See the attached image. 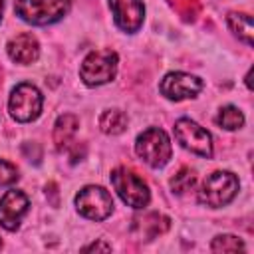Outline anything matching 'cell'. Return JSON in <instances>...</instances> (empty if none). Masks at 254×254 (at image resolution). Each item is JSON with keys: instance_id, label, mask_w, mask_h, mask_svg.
<instances>
[{"instance_id": "cell-1", "label": "cell", "mask_w": 254, "mask_h": 254, "mask_svg": "<svg viewBox=\"0 0 254 254\" xmlns=\"http://www.w3.org/2000/svg\"><path fill=\"white\" fill-rule=\"evenodd\" d=\"M71 8V0H14L20 20L32 26H48L60 22Z\"/></svg>"}, {"instance_id": "cell-2", "label": "cell", "mask_w": 254, "mask_h": 254, "mask_svg": "<svg viewBox=\"0 0 254 254\" xmlns=\"http://www.w3.org/2000/svg\"><path fill=\"white\" fill-rule=\"evenodd\" d=\"M238 179L230 171H214L210 173L200 190H198V202L208 208H220L232 202V198L238 194Z\"/></svg>"}, {"instance_id": "cell-3", "label": "cell", "mask_w": 254, "mask_h": 254, "mask_svg": "<svg viewBox=\"0 0 254 254\" xmlns=\"http://www.w3.org/2000/svg\"><path fill=\"white\" fill-rule=\"evenodd\" d=\"M117 64H119V58L113 50L89 52L79 65V77L89 87L109 83V81H113V77L117 73Z\"/></svg>"}, {"instance_id": "cell-4", "label": "cell", "mask_w": 254, "mask_h": 254, "mask_svg": "<svg viewBox=\"0 0 254 254\" xmlns=\"http://www.w3.org/2000/svg\"><path fill=\"white\" fill-rule=\"evenodd\" d=\"M111 185L119 198L131 208H145L151 200L149 185L127 167H117L111 171Z\"/></svg>"}, {"instance_id": "cell-5", "label": "cell", "mask_w": 254, "mask_h": 254, "mask_svg": "<svg viewBox=\"0 0 254 254\" xmlns=\"http://www.w3.org/2000/svg\"><path fill=\"white\" fill-rule=\"evenodd\" d=\"M135 153L153 169L165 167L173 155L171 139L169 135L159 127H149L143 133H139L135 141Z\"/></svg>"}, {"instance_id": "cell-6", "label": "cell", "mask_w": 254, "mask_h": 254, "mask_svg": "<svg viewBox=\"0 0 254 254\" xmlns=\"http://www.w3.org/2000/svg\"><path fill=\"white\" fill-rule=\"evenodd\" d=\"M42 105H44V97L40 89L32 83H18L8 99V111L12 119H16L18 123L34 121L42 113Z\"/></svg>"}, {"instance_id": "cell-7", "label": "cell", "mask_w": 254, "mask_h": 254, "mask_svg": "<svg viewBox=\"0 0 254 254\" xmlns=\"http://www.w3.org/2000/svg\"><path fill=\"white\" fill-rule=\"evenodd\" d=\"M75 208L81 216L89 220H105L113 212V198L109 190L97 185H87L75 194Z\"/></svg>"}, {"instance_id": "cell-8", "label": "cell", "mask_w": 254, "mask_h": 254, "mask_svg": "<svg viewBox=\"0 0 254 254\" xmlns=\"http://www.w3.org/2000/svg\"><path fill=\"white\" fill-rule=\"evenodd\" d=\"M175 139L179 141L181 147H185L187 151H190L198 157H204V159L212 157L210 133L189 117H181L175 121Z\"/></svg>"}, {"instance_id": "cell-9", "label": "cell", "mask_w": 254, "mask_h": 254, "mask_svg": "<svg viewBox=\"0 0 254 254\" xmlns=\"http://www.w3.org/2000/svg\"><path fill=\"white\" fill-rule=\"evenodd\" d=\"M202 87H204V83L200 77H196L192 73H185V71H171L159 83L161 95H165L171 101L192 99L202 91Z\"/></svg>"}, {"instance_id": "cell-10", "label": "cell", "mask_w": 254, "mask_h": 254, "mask_svg": "<svg viewBox=\"0 0 254 254\" xmlns=\"http://www.w3.org/2000/svg\"><path fill=\"white\" fill-rule=\"evenodd\" d=\"M109 8L119 30L127 34H135L143 26L145 20L143 0H109Z\"/></svg>"}, {"instance_id": "cell-11", "label": "cell", "mask_w": 254, "mask_h": 254, "mask_svg": "<svg viewBox=\"0 0 254 254\" xmlns=\"http://www.w3.org/2000/svg\"><path fill=\"white\" fill-rule=\"evenodd\" d=\"M28 208H30V200L22 190L18 189L6 190L4 196L0 198V226H4L6 230H16Z\"/></svg>"}, {"instance_id": "cell-12", "label": "cell", "mask_w": 254, "mask_h": 254, "mask_svg": "<svg viewBox=\"0 0 254 254\" xmlns=\"http://www.w3.org/2000/svg\"><path fill=\"white\" fill-rule=\"evenodd\" d=\"M6 52H8L12 62H16L20 65H30V64H34L40 58V44H38L36 36L26 32V34L14 36L8 42Z\"/></svg>"}, {"instance_id": "cell-13", "label": "cell", "mask_w": 254, "mask_h": 254, "mask_svg": "<svg viewBox=\"0 0 254 254\" xmlns=\"http://www.w3.org/2000/svg\"><path fill=\"white\" fill-rule=\"evenodd\" d=\"M169 218L159 214V212H151V214H145L143 218H135V224H133V230L139 232V236H143V240H151L163 232H167L169 228Z\"/></svg>"}, {"instance_id": "cell-14", "label": "cell", "mask_w": 254, "mask_h": 254, "mask_svg": "<svg viewBox=\"0 0 254 254\" xmlns=\"http://www.w3.org/2000/svg\"><path fill=\"white\" fill-rule=\"evenodd\" d=\"M79 129V119L73 115V113H64L56 119V125H54V143L56 147L62 151L64 147H67L71 143V139L75 137Z\"/></svg>"}, {"instance_id": "cell-15", "label": "cell", "mask_w": 254, "mask_h": 254, "mask_svg": "<svg viewBox=\"0 0 254 254\" xmlns=\"http://www.w3.org/2000/svg\"><path fill=\"white\" fill-rule=\"evenodd\" d=\"M226 24L230 32L242 40L246 46H252V18L246 12H230L226 16Z\"/></svg>"}, {"instance_id": "cell-16", "label": "cell", "mask_w": 254, "mask_h": 254, "mask_svg": "<svg viewBox=\"0 0 254 254\" xmlns=\"http://www.w3.org/2000/svg\"><path fill=\"white\" fill-rule=\"evenodd\" d=\"M127 127V115L121 109H105L99 115V129L105 135H119Z\"/></svg>"}, {"instance_id": "cell-17", "label": "cell", "mask_w": 254, "mask_h": 254, "mask_svg": "<svg viewBox=\"0 0 254 254\" xmlns=\"http://www.w3.org/2000/svg\"><path fill=\"white\" fill-rule=\"evenodd\" d=\"M216 123L226 129V131H234V129H240L244 125V113L236 107V105H224L218 109V115H216Z\"/></svg>"}, {"instance_id": "cell-18", "label": "cell", "mask_w": 254, "mask_h": 254, "mask_svg": "<svg viewBox=\"0 0 254 254\" xmlns=\"http://www.w3.org/2000/svg\"><path fill=\"white\" fill-rule=\"evenodd\" d=\"M196 185V173L189 167H181L173 177H171V189L177 194H185Z\"/></svg>"}, {"instance_id": "cell-19", "label": "cell", "mask_w": 254, "mask_h": 254, "mask_svg": "<svg viewBox=\"0 0 254 254\" xmlns=\"http://www.w3.org/2000/svg\"><path fill=\"white\" fill-rule=\"evenodd\" d=\"M244 248H246L244 242L234 234H218L210 242L212 252H238V250H244Z\"/></svg>"}, {"instance_id": "cell-20", "label": "cell", "mask_w": 254, "mask_h": 254, "mask_svg": "<svg viewBox=\"0 0 254 254\" xmlns=\"http://www.w3.org/2000/svg\"><path fill=\"white\" fill-rule=\"evenodd\" d=\"M169 4L185 18V20H192L196 16V2L194 0H169Z\"/></svg>"}, {"instance_id": "cell-21", "label": "cell", "mask_w": 254, "mask_h": 254, "mask_svg": "<svg viewBox=\"0 0 254 254\" xmlns=\"http://www.w3.org/2000/svg\"><path fill=\"white\" fill-rule=\"evenodd\" d=\"M18 177H20V175H18V169H16L12 163L0 159V187H6V185L16 183Z\"/></svg>"}, {"instance_id": "cell-22", "label": "cell", "mask_w": 254, "mask_h": 254, "mask_svg": "<svg viewBox=\"0 0 254 254\" xmlns=\"http://www.w3.org/2000/svg\"><path fill=\"white\" fill-rule=\"evenodd\" d=\"M83 250H85V252H91V250H103V252H109V250H111V246H109V244H105V242H93V244L85 246Z\"/></svg>"}, {"instance_id": "cell-23", "label": "cell", "mask_w": 254, "mask_h": 254, "mask_svg": "<svg viewBox=\"0 0 254 254\" xmlns=\"http://www.w3.org/2000/svg\"><path fill=\"white\" fill-rule=\"evenodd\" d=\"M2 10H4V0H0V22H2Z\"/></svg>"}, {"instance_id": "cell-24", "label": "cell", "mask_w": 254, "mask_h": 254, "mask_svg": "<svg viewBox=\"0 0 254 254\" xmlns=\"http://www.w3.org/2000/svg\"><path fill=\"white\" fill-rule=\"evenodd\" d=\"M0 248H2V240H0Z\"/></svg>"}]
</instances>
